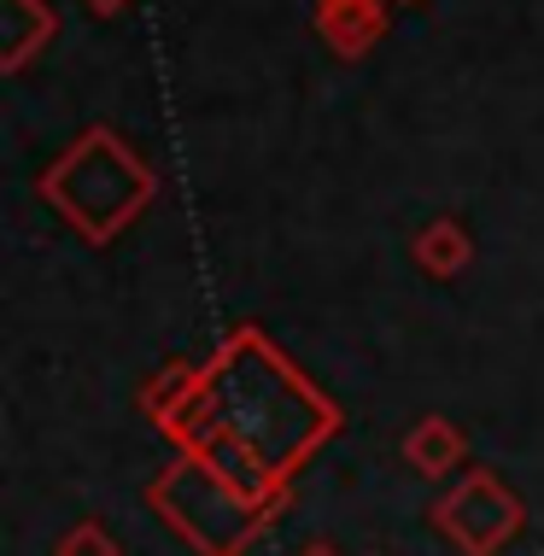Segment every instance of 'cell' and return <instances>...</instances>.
Masks as SVG:
<instances>
[{"instance_id":"obj_1","label":"cell","mask_w":544,"mask_h":556,"mask_svg":"<svg viewBox=\"0 0 544 556\" xmlns=\"http://www.w3.org/2000/svg\"><path fill=\"white\" fill-rule=\"evenodd\" d=\"M457 229H433V252L421 247V258H433V264H451V252H457V240H451Z\"/></svg>"}]
</instances>
